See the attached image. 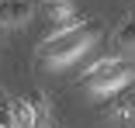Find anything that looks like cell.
I'll use <instances>...</instances> for the list:
<instances>
[{
  "mask_svg": "<svg viewBox=\"0 0 135 128\" xmlns=\"http://www.w3.org/2000/svg\"><path fill=\"white\" fill-rule=\"evenodd\" d=\"M132 4H135V0H132Z\"/></svg>",
  "mask_w": 135,
  "mask_h": 128,
  "instance_id": "obj_9",
  "label": "cell"
},
{
  "mask_svg": "<svg viewBox=\"0 0 135 128\" xmlns=\"http://www.w3.org/2000/svg\"><path fill=\"white\" fill-rule=\"evenodd\" d=\"M11 114H14V128H38V118L35 111L28 107V100H11Z\"/></svg>",
  "mask_w": 135,
  "mask_h": 128,
  "instance_id": "obj_4",
  "label": "cell"
},
{
  "mask_svg": "<svg viewBox=\"0 0 135 128\" xmlns=\"http://www.w3.org/2000/svg\"><path fill=\"white\" fill-rule=\"evenodd\" d=\"M35 14L31 0H0V24L4 28H21V24H28Z\"/></svg>",
  "mask_w": 135,
  "mask_h": 128,
  "instance_id": "obj_3",
  "label": "cell"
},
{
  "mask_svg": "<svg viewBox=\"0 0 135 128\" xmlns=\"http://www.w3.org/2000/svg\"><path fill=\"white\" fill-rule=\"evenodd\" d=\"M135 80V66L128 62V59H111V56H104V59H97L87 73H80V87H83L87 93H118V90H125L128 83Z\"/></svg>",
  "mask_w": 135,
  "mask_h": 128,
  "instance_id": "obj_2",
  "label": "cell"
},
{
  "mask_svg": "<svg viewBox=\"0 0 135 128\" xmlns=\"http://www.w3.org/2000/svg\"><path fill=\"white\" fill-rule=\"evenodd\" d=\"M4 31H7V28H4V24H0V38H4Z\"/></svg>",
  "mask_w": 135,
  "mask_h": 128,
  "instance_id": "obj_8",
  "label": "cell"
},
{
  "mask_svg": "<svg viewBox=\"0 0 135 128\" xmlns=\"http://www.w3.org/2000/svg\"><path fill=\"white\" fill-rule=\"evenodd\" d=\"M49 128H62V125H59V121H49Z\"/></svg>",
  "mask_w": 135,
  "mask_h": 128,
  "instance_id": "obj_7",
  "label": "cell"
},
{
  "mask_svg": "<svg viewBox=\"0 0 135 128\" xmlns=\"http://www.w3.org/2000/svg\"><path fill=\"white\" fill-rule=\"evenodd\" d=\"M14 125V114H11V107H0V128H11Z\"/></svg>",
  "mask_w": 135,
  "mask_h": 128,
  "instance_id": "obj_6",
  "label": "cell"
},
{
  "mask_svg": "<svg viewBox=\"0 0 135 128\" xmlns=\"http://www.w3.org/2000/svg\"><path fill=\"white\" fill-rule=\"evenodd\" d=\"M118 45H121V48H128V52L135 48V17L125 24V28H118Z\"/></svg>",
  "mask_w": 135,
  "mask_h": 128,
  "instance_id": "obj_5",
  "label": "cell"
},
{
  "mask_svg": "<svg viewBox=\"0 0 135 128\" xmlns=\"http://www.w3.org/2000/svg\"><path fill=\"white\" fill-rule=\"evenodd\" d=\"M100 35H104V21L100 17H90L87 24H80V28H73V31H62L56 38H45L38 45V56H42V62L49 69L69 66V62H76L80 56H83Z\"/></svg>",
  "mask_w": 135,
  "mask_h": 128,
  "instance_id": "obj_1",
  "label": "cell"
},
{
  "mask_svg": "<svg viewBox=\"0 0 135 128\" xmlns=\"http://www.w3.org/2000/svg\"><path fill=\"white\" fill-rule=\"evenodd\" d=\"M132 128H135V125H132Z\"/></svg>",
  "mask_w": 135,
  "mask_h": 128,
  "instance_id": "obj_10",
  "label": "cell"
}]
</instances>
